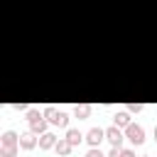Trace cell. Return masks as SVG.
<instances>
[{
    "instance_id": "cell-5",
    "label": "cell",
    "mask_w": 157,
    "mask_h": 157,
    "mask_svg": "<svg viewBox=\"0 0 157 157\" xmlns=\"http://www.w3.org/2000/svg\"><path fill=\"white\" fill-rule=\"evenodd\" d=\"M103 137H105V130H101V128H91V130L86 132V140H88L91 147H98Z\"/></svg>"
},
{
    "instance_id": "cell-1",
    "label": "cell",
    "mask_w": 157,
    "mask_h": 157,
    "mask_svg": "<svg viewBox=\"0 0 157 157\" xmlns=\"http://www.w3.org/2000/svg\"><path fill=\"white\" fill-rule=\"evenodd\" d=\"M17 147H20V137H17L12 130H7V132L2 135V150H0V155H2V157H15Z\"/></svg>"
},
{
    "instance_id": "cell-4",
    "label": "cell",
    "mask_w": 157,
    "mask_h": 157,
    "mask_svg": "<svg viewBox=\"0 0 157 157\" xmlns=\"http://www.w3.org/2000/svg\"><path fill=\"white\" fill-rule=\"evenodd\" d=\"M125 137H128L132 145H142V142H145V130H142L140 125L130 123V125L125 128Z\"/></svg>"
},
{
    "instance_id": "cell-10",
    "label": "cell",
    "mask_w": 157,
    "mask_h": 157,
    "mask_svg": "<svg viewBox=\"0 0 157 157\" xmlns=\"http://www.w3.org/2000/svg\"><path fill=\"white\" fill-rule=\"evenodd\" d=\"M66 140H69V142H71V145L76 147V145H81V140H83V135H81V132H78L76 128H69V130H66Z\"/></svg>"
},
{
    "instance_id": "cell-11",
    "label": "cell",
    "mask_w": 157,
    "mask_h": 157,
    "mask_svg": "<svg viewBox=\"0 0 157 157\" xmlns=\"http://www.w3.org/2000/svg\"><path fill=\"white\" fill-rule=\"evenodd\" d=\"M115 125H118V128H128V125H130V113H125V110L115 113Z\"/></svg>"
},
{
    "instance_id": "cell-9",
    "label": "cell",
    "mask_w": 157,
    "mask_h": 157,
    "mask_svg": "<svg viewBox=\"0 0 157 157\" xmlns=\"http://www.w3.org/2000/svg\"><path fill=\"white\" fill-rule=\"evenodd\" d=\"M56 145V135H52V132H42V137H39V147L42 150H49V147H54Z\"/></svg>"
},
{
    "instance_id": "cell-13",
    "label": "cell",
    "mask_w": 157,
    "mask_h": 157,
    "mask_svg": "<svg viewBox=\"0 0 157 157\" xmlns=\"http://www.w3.org/2000/svg\"><path fill=\"white\" fill-rule=\"evenodd\" d=\"M142 110V103H128V113H140Z\"/></svg>"
},
{
    "instance_id": "cell-15",
    "label": "cell",
    "mask_w": 157,
    "mask_h": 157,
    "mask_svg": "<svg viewBox=\"0 0 157 157\" xmlns=\"http://www.w3.org/2000/svg\"><path fill=\"white\" fill-rule=\"evenodd\" d=\"M118 157H135V152H132V150H123V147H120V150H118Z\"/></svg>"
},
{
    "instance_id": "cell-7",
    "label": "cell",
    "mask_w": 157,
    "mask_h": 157,
    "mask_svg": "<svg viewBox=\"0 0 157 157\" xmlns=\"http://www.w3.org/2000/svg\"><path fill=\"white\" fill-rule=\"evenodd\" d=\"M34 135H37V132H25V135H20V147H25V150L37 147V145H39V140H37Z\"/></svg>"
},
{
    "instance_id": "cell-2",
    "label": "cell",
    "mask_w": 157,
    "mask_h": 157,
    "mask_svg": "<svg viewBox=\"0 0 157 157\" xmlns=\"http://www.w3.org/2000/svg\"><path fill=\"white\" fill-rule=\"evenodd\" d=\"M44 118H47L52 125H56V128H66V125H69V115H66L64 110H56L54 105H47V108H44Z\"/></svg>"
},
{
    "instance_id": "cell-12",
    "label": "cell",
    "mask_w": 157,
    "mask_h": 157,
    "mask_svg": "<svg viewBox=\"0 0 157 157\" xmlns=\"http://www.w3.org/2000/svg\"><path fill=\"white\" fill-rule=\"evenodd\" d=\"M74 115H76V118H88V115H91V105H88V103L76 105V108H74Z\"/></svg>"
},
{
    "instance_id": "cell-3",
    "label": "cell",
    "mask_w": 157,
    "mask_h": 157,
    "mask_svg": "<svg viewBox=\"0 0 157 157\" xmlns=\"http://www.w3.org/2000/svg\"><path fill=\"white\" fill-rule=\"evenodd\" d=\"M27 120H29V128H32V132H47V120H44V115H39V110H29L27 113Z\"/></svg>"
},
{
    "instance_id": "cell-14",
    "label": "cell",
    "mask_w": 157,
    "mask_h": 157,
    "mask_svg": "<svg viewBox=\"0 0 157 157\" xmlns=\"http://www.w3.org/2000/svg\"><path fill=\"white\" fill-rule=\"evenodd\" d=\"M86 157H105V155H103V152H101V147H91V150H88V155H86Z\"/></svg>"
},
{
    "instance_id": "cell-6",
    "label": "cell",
    "mask_w": 157,
    "mask_h": 157,
    "mask_svg": "<svg viewBox=\"0 0 157 157\" xmlns=\"http://www.w3.org/2000/svg\"><path fill=\"white\" fill-rule=\"evenodd\" d=\"M105 137L110 140V145H113V147H120L125 135L120 132V128H118V125H113V128H108V130H105Z\"/></svg>"
},
{
    "instance_id": "cell-16",
    "label": "cell",
    "mask_w": 157,
    "mask_h": 157,
    "mask_svg": "<svg viewBox=\"0 0 157 157\" xmlns=\"http://www.w3.org/2000/svg\"><path fill=\"white\" fill-rule=\"evenodd\" d=\"M155 142H157V128H155Z\"/></svg>"
},
{
    "instance_id": "cell-8",
    "label": "cell",
    "mask_w": 157,
    "mask_h": 157,
    "mask_svg": "<svg viewBox=\"0 0 157 157\" xmlns=\"http://www.w3.org/2000/svg\"><path fill=\"white\" fill-rule=\"evenodd\" d=\"M71 147H74V145H71V142H69L66 137H59V140H56V145H54V150H56V152H59L61 157H66V155L71 152Z\"/></svg>"
},
{
    "instance_id": "cell-17",
    "label": "cell",
    "mask_w": 157,
    "mask_h": 157,
    "mask_svg": "<svg viewBox=\"0 0 157 157\" xmlns=\"http://www.w3.org/2000/svg\"><path fill=\"white\" fill-rule=\"evenodd\" d=\"M142 157H150V155H142Z\"/></svg>"
}]
</instances>
